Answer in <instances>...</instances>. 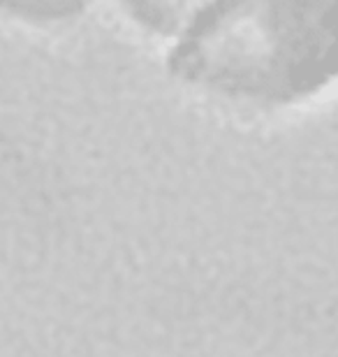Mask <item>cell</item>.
Returning a JSON list of instances; mask_svg holds the SVG:
<instances>
[{"label":"cell","instance_id":"6da1fadb","mask_svg":"<svg viewBox=\"0 0 338 357\" xmlns=\"http://www.w3.org/2000/svg\"><path fill=\"white\" fill-rule=\"evenodd\" d=\"M167 70L227 105L308 102L338 84V0H211L171 40Z\"/></svg>","mask_w":338,"mask_h":357},{"label":"cell","instance_id":"7a4b0ae2","mask_svg":"<svg viewBox=\"0 0 338 357\" xmlns=\"http://www.w3.org/2000/svg\"><path fill=\"white\" fill-rule=\"evenodd\" d=\"M211 0H116L118 10L139 31L174 40Z\"/></svg>","mask_w":338,"mask_h":357},{"label":"cell","instance_id":"3957f363","mask_svg":"<svg viewBox=\"0 0 338 357\" xmlns=\"http://www.w3.org/2000/svg\"><path fill=\"white\" fill-rule=\"evenodd\" d=\"M91 5L93 0H0V14L14 24L52 31L75 24Z\"/></svg>","mask_w":338,"mask_h":357}]
</instances>
